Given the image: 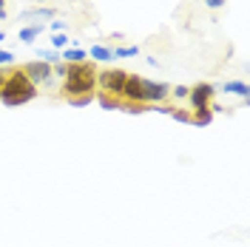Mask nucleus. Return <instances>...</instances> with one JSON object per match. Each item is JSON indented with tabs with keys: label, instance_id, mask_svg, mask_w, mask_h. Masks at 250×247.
Listing matches in <instances>:
<instances>
[{
	"label": "nucleus",
	"instance_id": "obj_1",
	"mask_svg": "<svg viewBox=\"0 0 250 247\" xmlns=\"http://www.w3.org/2000/svg\"><path fill=\"white\" fill-rule=\"evenodd\" d=\"M94 85H97V68L88 62H74L65 71V82H62V97L74 100V97H94Z\"/></svg>",
	"mask_w": 250,
	"mask_h": 247
},
{
	"label": "nucleus",
	"instance_id": "obj_2",
	"mask_svg": "<svg viewBox=\"0 0 250 247\" xmlns=\"http://www.w3.org/2000/svg\"><path fill=\"white\" fill-rule=\"evenodd\" d=\"M34 97H37V85L23 74V68H15V71L6 74V80H3V91H0L3 105H23V103H29V100H34Z\"/></svg>",
	"mask_w": 250,
	"mask_h": 247
},
{
	"label": "nucleus",
	"instance_id": "obj_3",
	"mask_svg": "<svg viewBox=\"0 0 250 247\" xmlns=\"http://www.w3.org/2000/svg\"><path fill=\"white\" fill-rule=\"evenodd\" d=\"M125 80H128V71L123 68H108V71H100L97 74V85H100V91L105 94V97H123V88H125Z\"/></svg>",
	"mask_w": 250,
	"mask_h": 247
},
{
	"label": "nucleus",
	"instance_id": "obj_4",
	"mask_svg": "<svg viewBox=\"0 0 250 247\" xmlns=\"http://www.w3.org/2000/svg\"><path fill=\"white\" fill-rule=\"evenodd\" d=\"M142 80L140 74H128L125 80V88H123V100L131 103V105H145V88H142Z\"/></svg>",
	"mask_w": 250,
	"mask_h": 247
},
{
	"label": "nucleus",
	"instance_id": "obj_5",
	"mask_svg": "<svg viewBox=\"0 0 250 247\" xmlns=\"http://www.w3.org/2000/svg\"><path fill=\"white\" fill-rule=\"evenodd\" d=\"M213 85H208V82H199V85H193L190 94H188V100H190V105L193 111H208L210 108V100H213Z\"/></svg>",
	"mask_w": 250,
	"mask_h": 247
},
{
	"label": "nucleus",
	"instance_id": "obj_6",
	"mask_svg": "<svg viewBox=\"0 0 250 247\" xmlns=\"http://www.w3.org/2000/svg\"><path fill=\"white\" fill-rule=\"evenodd\" d=\"M23 74H26L34 85H40V82H48L54 71H51V65H48V62L34 60V62H26V65H23Z\"/></svg>",
	"mask_w": 250,
	"mask_h": 247
},
{
	"label": "nucleus",
	"instance_id": "obj_7",
	"mask_svg": "<svg viewBox=\"0 0 250 247\" xmlns=\"http://www.w3.org/2000/svg\"><path fill=\"white\" fill-rule=\"evenodd\" d=\"M142 88H145V103H162L165 97H171V85H165V82L142 80Z\"/></svg>",
	"mask_w": 250,
	"mask_h": 247
},
{
	"label": "nucleus",
	"instance_id": "obj_8",
	"mask_svg": "<svg viewBox=\"0 0 250 247\" xmlns=\"http://www.w3.org/2000/svg\"><path fill=\"white\" fill-rule=\"evenodd\" d=\"M222 91H225V94H236V97L248 100V97H250V85L245 82V80H230V82H225V85H222Z\"/></svg>",
	"mask_w": 250,
	"mask_h": 247
},
{
	"label": "nucleus",
	"instance_id": "obj_9",
	"mask_svg": "<svg viewBox=\"0 0 250 247\" xmlns=\"http://www.w3.org/2000/svg\"><path fill=\"white\" fill-rule=\"evenodd\" d=\"M60 60L68 62V65H71V62H85V60H88V51H83L80 46L62 48V51H60Z\"/></svg>",
	"mask_w": 250,
	"mask_h": 247
},
{
	"label": "nucleus",
	"instance_id": "obj_10",
	"mask_svg": "<svg viewBox=\"0 0 250 247\" xmlns=\"http://www.w3.org/2000/svg\"><path fill=\"white\" fill-rule=\"evenodd\" d=\"M43 31H46V26H43V23H34V26H23L17 37H20L23 43H34V40H37V37H40Z\"/></svg>",
	"mask_w": 250,
	"mask_h": 247
},
{
	"label": "nucleus",
	"instance_id": "obj_11",
	"mask_svg": "<svg viewBox=\"0 0 250 247\" xmlns=\"http://www.w3.org/2000/svg\"><path fill=\"white\" fill-rule=\"evenodd\" d=\"M88 57H91L94 62H111L114 57H111V48L103 46V43H94L91 51H88Z\"/></svg>",
	"mask_w": 250,
	"mask_h": 247
},
{
	"label": "nucleus",
	"instance_id": "obj_12",
	"mask_svg": "<svg viewBox=\"0 0 250 247\" xmlns=\"http://www.w3.org/2000/svg\"><path fill=\"white\" fill-rule=\"evenodd\" d=\"M57 12L51 9V6H37V9H26L23 15H20V20H34V17H54Z\"/></svg>",
	"mask_w": 250,
	"mask_h": 247
},
{
	"label": "nucleus",
	"instance_id": "obj_13",
	"mask_svg": "<svg viewBox=\"0 0 250 247\" xmlns=\"http://www.w3.org/2000/svg\"><path fill=\"white\" fill-rule=\"evenodd\" d=\"M137 54H140V46H117V48H111V57H114V60L137 57Z\"/></svg>",
	"mask_w": 250,
	"mask_h": 247
},
{
	"label": "nucleus",
	"instance_id": "obj_14",
	"mask_svg": "<svg viewBox=\"0 0 250 247\" xmlns=\"http://www.w3.org/2000/svg\"><path fill=\"white\" fill-rule=\"evenodd\" d=\"M37 60L48 62V65H57V62H60V51H51V48H37Z\"/></svg>",
	"mask_w": 250,
	"mask_h": 247
},
{
	"label": "nucleus",
	"instance_id": "obj_15",
	"mask_svg": "<svg viewBox=\"0 0 250 247\" xmlns=\"http://www.w3.org/2000/svg\"><path fill=\"white\" fill-rule=\"evenodd\" d=\"M68 43H71V40L65 37V31H62V34H51V46L57 48V51H62V48L68 46Z\"/></svg>",
	"mask_w": 250,
	"mask_h": 247
},
{
	"label": "nucleus",
	"instance_id": "obj_16",
	"mask_svg": "<svg viewBox=\"0 0 250 247\" xmlns=\"http://www.w3.org/2000/svg\"><path fill=\"white\" fill-rule=\"evenodd\" d=\"M171 94L176 97V100H188L190 88H188V85H171Z\"/></svg>",
	"mask_w": 250,
	"mask_h": 247
},
{
	"label": "nucleus",
	"instance_id": "obj_17",
	"mask_svg": "<svg viewBox=\"0 0 250 247\" xmlns=\"http://www.w3.org/2000/svg\"><path fill=\"white\" fill-rule=\"evenodd\" d=\"M168 114H171L173 120H179V123H190V114H188V111H182V108H171Z\"/></svg>",
	"mask_w": 250,
	"mask_h": 247
},
{
	"label": "nucleus",
	"instance_id": "obj_18",
	"mask_svg": "<svg viewBox=\"0 0 250 247\" xmlns=\"http://www.w3.org/2000/svg\"><path fill=\"white\" fill-rule=\"evenodd\" d=\"M3 62H6V65H12V62H15V54H12V51H6V48H0V65H3Z\"/></svg>",
	"mask_w": 250,
	"mask_h": 247
},
{
	"label": "nucleus",
	"instance_id": "obj_19",
	"mask_svg": "<svg viewBox=\"0 0 250 247\" xmlns=\"http://www.w3.org/2000/svg\"><path fill=\"white\" fill-rule=\"evenodd\" d=\"M65 29H68V23H65V20H54V23H51V31H54V34H62Z\"/></svg>",
	"mask_w": 250,
	"mask_h": 247
},
{
	"label": "nucleus",
	"instance_id": "obj_20",
	"mask_svg": "<svg viewBox=\"0 0 250 247\" xmlns=\"http://www.w3.org/2000/svg\"><path fill=\"white\" fill-rule=\"evenodd\" d=\"M100 103H103L105 108H120V100H111V97H100Z\"/></svg>",
	"mask_w": 250,
	"mask_h": 247
},
{
	"label": "nucleus",
	"instance_id": "obj_21",
	"mask_svg": "<svg viewBox=\"0 0 250 247\" xmlns=\"http://www.w3.org/2000/svg\"><path fill=\"white\" fill-rule=\"evenodd\" d=\"M225 3H228V0H205V6H208V9H213V12H216V9H222Z\"/></svg>",
	"mask_w": 250,
	"mask_h": 247
},
{
	"label": "nucleus",
	"instance_id": "obj_22",
	"mask_svg": "<svg viewBox=\"0 0 250 247\" xmlns=\"http://www.w3.org/2000/svg\"><path fill=\"white\" fill-rule=\"evenodd\" d=\"M88 103H91V97H74L71 100V105H88Z\"/></svg>",
	"mask_w": 250,
	"mask_h": 247
},
{
	"label": "nucleus",
	"instance_id": "obj_23",
	"mask_svg": "<svg viewBox=\"0 0 250 247\" xmlns=\"http://www.w3.org/2000/svg\"><path fill=\"white\" fill-rule=\"evenodd\" d=\"M0 20H6V0H0Z\"/></svg>",
	"mask_w": 250,
	"mask_h": 247
},
{
	"label": "nucleus",
	"instance_id": "obj_24",
	"mask_svg": "<svg viewBox=\"0 0 250 247\" xmlns=\"http://www.w3.org/2000/svg\"><path fill=\"white\" fill-rule=\"evenodd\" d=\"M3 80L6 77H3V68H0V91H3Z\"/></svg>",
	"mask_w": 250,
	"mask_h": 247
},
{
	"label": "nucleus",
	"instance_id": "obj_25",
	"mask_svg": "<svg viewBox=\"0 0 250 247\" xmlns=\"http://www.w3.org/2000/svg\"><path fill=\"white\" fill-rule=\"evenodd\" d=\"M0 40H6V31H0Z\"/></svg>",
	"mask_w": 250,
	"mask_h": 247
},
{
	"label": "nucleus",
	"instance_id": "obj_26",
	"mask_svg": "<svg viewBox=\"0 0 250 247\" xmlns=\"http://www.w3.org/2000/svg\"><path fill=\"white\" fill-rule=\"evenodd\" d=\"M37 3H48V0H37Z\"/></svg>",
	"mask_w": 250,
	"mask_h": 247
}]
</instances>
